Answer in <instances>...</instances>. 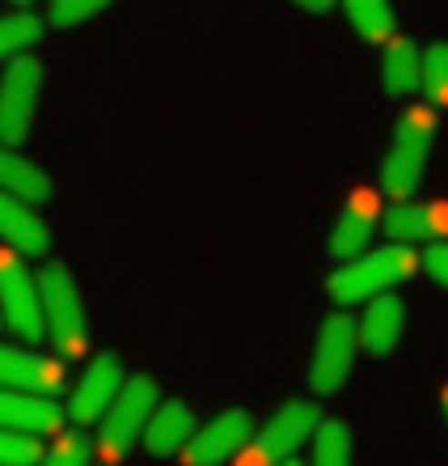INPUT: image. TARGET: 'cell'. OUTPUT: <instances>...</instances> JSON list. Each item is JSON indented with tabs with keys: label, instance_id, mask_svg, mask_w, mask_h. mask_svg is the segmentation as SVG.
Instances as JSON below:
<instances>
[{
	"label": "cell",
	"instance_id": "cell-1",
	"mask_svg": "<svg viewBox=\"0 0 448 466\" xmlns=\"http://www.w3.org/2000/svg\"><path fill=\"white\" fill-rule=\"evenodd\" d=\"M419 271V255L406 242H389L376 250H363L355 258H343L326 276V293L334 306H363L376 293H393Z\"/></svg>",
	"mask_w": 448,
	"mask_h": 466
},
{
	"label": "cell",
	"instance_id": "cell-2",
	"mask_svg": "<svg viewBox=\"0 0 448 466\" xmlns=\"http://www.w3.org/2000/svg\"><path fill=\"white\" fill-rule=\"evenodd\" d=\"M432 140H436V111L427 102L406 106L389 132V148L381 161V191L389 199H411L419 191L432 161Z\"/></svg>",
	"mask_w": 448,
	"mask_h": 466
},
{
	"label": "cell",
	"instance_id": "cell-3",
	"mask_svg": "<svg viewBox=\"0 0 448 466\" xmlns=\"http://www.w3.org/2000/svg\"><path fill=\"white\" fill-rule=\"evenodd\" d=\"M161 403V386L153 373H135V378L123 381V390L114 394V403L102 411L97 420V441L94 454L102 462H119L135 450V441L144 437V424L153 416V407Z\"/></svg>",
	"mask_w": 448,
	"mask_h": 466
},
{
	"label": "cell",
	"instance_id": "cell-4",
	"mask_svg": "<svg viewBox=\"0 0 448 466\" xmlns=\"http://www.w3.org/2000/svg\"><path fill=\"white\" fill-rule=\"evenodd\" d=\"M322 407L314 399H288V403L271 411V420L250 437V441L233 454V466H279L296 458L314 437Z\"/></svg>",
	"mask_w": 448,
	"mask_h": 466
},
{
	"label": "cell",
	"instance_id": "cell-5",
	"mask_svg": "<svg viewBox=\"0 0 448 466\" xmlns=\"http://www.w3.org/2000/svg\"><path fill=\"white\" fill-rule=\"evenodd\" d=\"M38 293H43V314H47V335L55 339L68 360L89 352V314L81 301L73 271L64 263H47L38 271Z\"/></svg>",
	"mask_w": 448,
	"mask_h": 466
},
{
	"label": "cell",
	"instance_id": "cell-6",
	"mask_svg": "<svg viewBox=\"0 0 448 466\" xmlns=\"http://www.w3.org/2000/svg\"><path fill=\"white\" fill-rule=\"evenodd\" d=\"M360 356V331L347 309H334L317 322L314 356H309V390L314 394H339L347 386Z\"/></svg>",
	"mask_w": 448,
	"mask_h": 466
},
{
	"label": "cell",
	"instance_id": "cell-7",
	"mask_svg": "<svg viewBox=\"0 0 448 466\" xmlns=\"http://www.w3.org/2000/svg\"><path fill=\"white\" fill-rule=\"evenodd\" d=\"M0 314L17 339L43 344L47 335V314H43V293L38 276H30L17 250H0Z\"/></svg>",
	"mask_w": 448,
	"mask_h": 466
},
{
	"label": "cell",
	"instance_id": "cell-8",
	"mask_svg": "<svg viewBox=\"0 0 448 466\" xmlns=\"http://www.w3.org/2000/svg\"><path fill=\"white\" fill-rule=\"evenodd\" d=\"M38 94H43V64L35 56H13L0 76V145H25L35 127Z\"/></svg>",
	"mask_w": 448,
	"mask_h": 466
},
{
	"label": "cell",
	"instance_id": "cell-9",
	"mask_svg": "<svg viewBox=\"0 0 448 466\" xmlns=\"http://www.w3.org/2000/svg\"><path fill=\"white\" fill-rule=\"evenodd\" d=\"M250 437H254V416L245 407H229V411L194 424L191 441L178 450V458H182V466H224V462H233V454Z\"/></svg>",
	"mask_w": 448,
	"mask_h": 466
},
{
	"label": "cell",
	"instance_id": "cell-10",
	"mask_svg": "<svg viewBox=\"0 0 448 466\" xmlns=\"http://www.w3.org/2000/svg\"><path fill=\"white\" fill-rule=\"evenodd\" d=\"M381 196L373 187H360L343 199L339 217L330 225V258L343 263V258H355L363 250H373V233L381 229Z\"/></svg>",
	"mask_w": 448,
	"mask_h": 466
},
{
	"label": "cell",
	"instance_id": "cell-11",
	"mask_svg": "<svg viewBox=\"0 0 448 466\" xmlns=\"http://www.w3.org/2000/svg\"><path fill=\"white\" fill-rule=\"evenodd\" d=\"M123 381H127V373H123V360L114 352H102L89 360V369L81 373V381H76L73 399H68V420H73L76 429H85V424H97L102 420V411H106L110 403H114V394L123 390Z\"/></svg>",
	"mask_w": 448,
	"mask_h": 466
},
{
	"label": "cell",
	"instance_id": "cell-12",
	"mask_svg": "<svg viewBox=\"0 0 448 466\" xmlns=\"http://www.w3.org/2000/svg\"><path fill=\"white\" fill-rule=\"evenodd\" d=\"M381 229L389 242H436L448 238V199H393L381 212Z\"/></svg>",
	"mask_w": 448,
	"mask_h": 466
},
{
	"label": "cell",
	"instance_id": "cell-13",
	"mask_svg": "<svg viewBox=\"0 0 448 466\" xmlns=\"http://www.w3.org/2000/svg\"><path fill=\"white\" fill-rule=\"evenodd\" d=\"M68 386L60 360L25 348L0 344V390H35V394H60Z\"/></svg>",
	"mask_w": 448,
	"mask_h": 466
},
{
	"label": "cell",
	"instance_id": "cell-14",
	"mask_svg": "<svg viewBox=\"0 0 448 466\" xmlns=\"http://www.w3.org/2000/svg\"><path fill=\"white\" fill-rule=\"evenodd\" d=\"M64 424H68V411L51 394L0 390V429H17L30 432V437H55Z\"/></svg>",
	"mask_w": 448,
	"mask_h": 466
},
{
	"label": "cell",
	"instance_id": "cell-15",
	"mask_svg": "<svg viewBox=\"0 0 448 466\" xmlns=\"http://www.w3.org/2000/svg\"><path fill=\"white\" fill-rule=\"evenodd\" d=\"M0 242H9V250L30 258L51 255V229L38 217V204L13 196V191H0Z\"/></svg>",
	"mask_w": 448,
	"mask_h": 466
},
{
	"label": "cell",
	"instance_id": "cell-16",
	"mask_svg": "<svg viewBox=\"0 0 448 466\" xmlns=\"http://www.w3.org/2000/svg\"><path fill=\"white\" fill-rule=\"evenodd\" d=\"M360 331V352H368L373 360L389 356L398 348L402 331H406V301L393 293H376L373 301H363V314L355 319Z\"/></svg>",
	"mask_w": 448,
	"mask_h": 466
},
{
	"label": "cell",
	"instance_id": "cell-17",
	"mask_svg": "<svg viewBox=\"0 0 448 466\" xmlns=\"http://www.w3.org/2000/svg\"><path fill=\"white\" fill-rule=\"evenodd\" d=\"M381 86L389 98H414L423 86V47L406 35H393L381 43Z\"/></svg>",
	"mask_w": 448,
	"mask_h": 466
},
{
	"label": "cell",
	"instance_id": "cell-18",
	"mask_svg": "<svg viewBox=\"0 0 448 466\" xmlns=\"http://www.w3.org/2000/svg\"><path fill=\"white\" fill-rule=\"evenodd\" d=\"M191 432H194L191 407L182 403V399H161V403L153 407V416H148L140 445H144L153 458H174L182 445L191 441Z\"/></svg>",
	"mask_w": 448,
	"mask_h": 466
},
{
	"label": "cell",
	"instance_id": "cell-19",
	"mask_svg": "<svg viewBox=\"0 0 448 466\" xmlns=\"http://www.w3.org/2000/svg\"><path fill=\"white\" fill-rule=\"evenodd\" d=\"M0 191H13V196L30 199V204H47L55 183H51V174L43 166L22 157L13 145H0Z\"/></svg>",
	"mask_w": 448,
	"mask_h": 466
},
{
	"label": "cell",
	"instance_id": "cell-20",
	"mask_svg": "<svg viewBox=\"0 0 448 466\" xmlns=\"http://www.w3.org/2000/svg\"><path fill=\"white\" fill-rule=\"evenodd\" d=\"M309 466H352L355 462V437H352V424L339 416H322L317 420L314 437H309Z\"/></svg>",
	"mask_w": 448,
	"mask_h": 466
},
{
	"label": "cell",
	"instance_id": "cell-21",
	"mask_svg": "<svg viewBox=\"0 0 448 466\" xmlns=\"http://www.w3.org/2000/svg\"><path fill=\"white\" fill-rule=\"evenodd\" d=\"M339 5L363 43L381 47V43H389V38L398 35V13H393L389 0H339Z\"/></svg>",
	"mask_w": 448,
	"mask_h": 466
},
{
	"label": "cell",
	"instance_id": "cell-22",
	"mask_svg": "<svg viewBox=\"0 0 448 466\" xmlns=\"http://www.w3.org/2000/svg\"><path fill=\"white\" fill-rule=\"evenodd\" d=\"M43 38V22L30 9H17L9 17H0V60L9 64L13 56H25Z\"/></svg>",
	"mask_w": 448,
	"mask_h": 466
},
{
	"label": "cell",
	"instance_id": "cell-23",
	"mask_svg": "<svg viewBox=\"0 0 448 466\" xmlns=\"http://www.w3.org/2000/svg\"><path fill=\"white\" fill-rule=\"evenodd\" d=\"M427 106L432 111H448V43H432L423 47V86Z\"/></svg>",
	"mask_w": 448,
	"mask_h": 466
},
{
	"label": "cell",
	"instance_id": "cell-24",
	"mask_svg": "<svg viewBox=\"0 0 448 466\" xmlns=\"http://www.w3.org/2000/svg\"><path fill=\"white\" fill-rule=\"evenodd\" d=\"M89 458H94V441H89L81 429L64 432L51 445H43V458H38V466H89Z\"/></svg>",
	"mask_w": 448,
	"mask_h": 466
},
{
	"label": "cell",
	"instance_id": "cell-25",
	"mask_svg": "<svg viewBox=\"0 0 448 466\" xmlns=\"http://www.w3.org/2000/svg\"><path fill=\"white\" fill-rule=\"evenodd\" d=\"M114 0H47V22L60 25V30H73V25L94 22L97 13H106Z\"/></svg>",
	"mask_w": 448,
	"mask_h": 466
},
{
	"label": "cell",
	"instance_id": "cell-26",
	"mask_svg": "<svg viewBox=\"0 0 448 466\" xmlns=\"http://www.w3.org/2000/svg\"><path fill=\"white\" fill-rule=\"evenodd\" d=\"M38 458H43L38 437L17 429H0V466H38Z\"/></svg>",
	"mask_w": 448,
	"mask_h": 466
},
{
	"label": "cell",
	"instance_id": "cell-27",
	"mask_svg": "<svg viewBox=\"0 0 448 466\" xmlns=\"http://www.w3.org/2000/svg\"><path fill=\"white\" fill-rule=\"evenodd\" d=\"M419 268H423L427 276L440 284V289H448V242H444V238H436V242L419 255Z\"/></svg>",
	"mask_w": 448,
	"mask_h": 466
},
{
	"label": "cell",
	"instance_id": "cell-28",
	"mask_svg": "<svg viewBox=\"0 0 448 466\" xmlns=\"http://www.w3.org/2000/svg\"><path fill=\"white\" fill-rule=\"evenodd\" d=\"M292 5H296V9H304V13H317V17H322V13H330L334 5H339V0H292Z\"/></svg>",
	"mask_w": 448,
	"mask_h": 466
},
{
	"label": "cell",
	"instance_id": "cell-29",
	"mask_svg": "<svg viewBox=\"0 0 448 466\" xmlns=\"http://www.w3.org/2000/svg\"><path fill=\"white\" fill-rule=\"evenodd\" d=\"M440 411H444V424H448V386L440 390Z\"/></svg>",
	"mask_w": 448,
	"mask_h": 466
},
{
	"label": "cell",
	"instance_id": "cell-30",
	"mask_svg": "<svg viewBox=\"0 0 448 466\" xmlns=\"http://www.w3.org/2000/svg\"><path fill=\"white\" fill-rule=\"evenodd\" d=\"M279 466H309V462H301V458H288V462H279Z\"/></svg>",
	"mask_w": 448,
	"mask_h": 466
},
{
	"label": "cell",
	"instance_id": "cell-31",
	"mask_svg": "<svg viewBox=\"0 0 448 466\" xmlns=\"http://www.w3.org/2000/svg\"><path fill=\"white\" fill-rule=\"evenodd\" d=\"M9 5H22V9H30V5H35V0H9Z\"/></svg>",
	"mask_w": 448,
	"mask_h": 466
},
{
	"label": "cell",
	"instance_id": "cell-32",
	"mask_svg": "<svg viewBox=\"0 0 448 466\" xmlns=\"http://www.w3.org/2000/svg\"><path fill=\"white\" fill-rule=\"evenodd\" d=\"M97 466H114V462H97Z\"/></svg>",
	"mask_w": 448,
	"mask_h": 466
},
{
	"label": "cell",
	"instance_id": "cell-33",
	"mask_svg": "<svg viewBox=\"0 0 448 466\" xmlns=\"http://www.w3.org/2000/svg\"><path fill=\"white\" fill-rule=\"evenodd\" d=\"M0 327H5V314H0Z\"/></svg>",
	"mask_w": 448,
	"mask_h": 466
}]
</instances>
